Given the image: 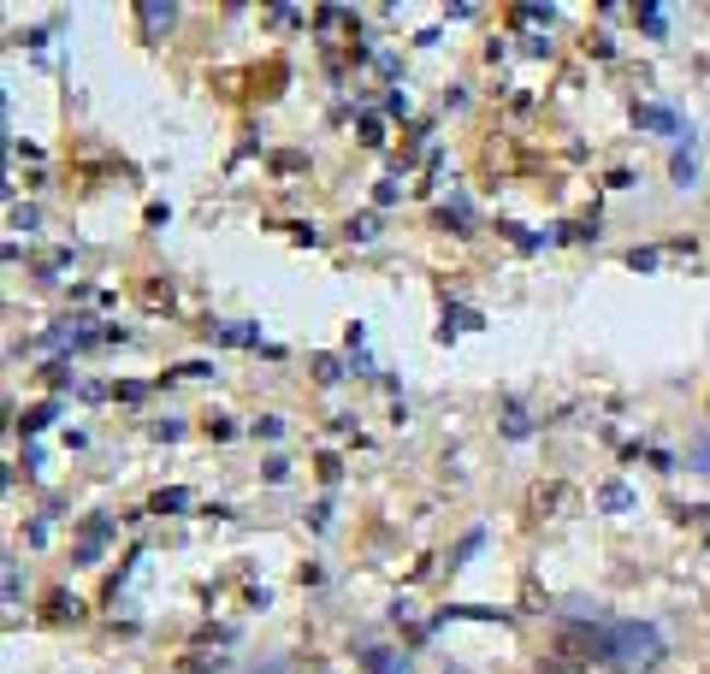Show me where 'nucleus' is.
I'll list each match as a JSON object with an SVG mask.
<instances>
[{"mask_svg": "<svg viewBox=\"0 0 710 674\" xmlns=\"http://www.w3.org/2000/svg\"><path fill=\"white\" fill-rule=\"evenodd\" d=\"M284 83H291V66H284L279 54H267V60H255L243 71H213V95H220V101H243V107H267V101H279Z\"/></svg>", "mask_w": 710, "mask_h": 674, "instance_id": "f257e3e1", "label": "nucleus"}, {"mask_svg": "<svg viewBox=\"0 0 710 674\" xmlns=\"http://www.w3.org/2000/svg\"><path fill=\"white\" fill-rule=\"evenodd\" d=\"M314 42H321V54H326V71H338V78L356 66V54H361L356 19H350V12H338V7L321 12V31H314Z\"/></svg>", "mask_w": 710, "mask_h": 674, "instance_id": "f03ea898", "label": "nucleus"}, {"mask_svg": "<svg viewBox=\"0 0 710 674\" xmlns=\"http://www.w3.org/2000/svg\"><path fill=\"white\" fill-rule=\"evenodd\" d=\"M574 509H581V491H574L569 479H539V486L527 491V526H557V521H569Z\"/></svg>", "mask_w": 710, "mask_h": 674, "instance_id": "7ed1b4c3", "label": "nucleus"}, {"mask_svg": "<svg viewBox=\"0 0 710 674\" xmlns=\"http://www.w3.org/2000/svg\"><path fill=\"white\" fill-rule=\"evenodd\" d=\"M610 656L616 663H651L657 656V627H610Z\"/></svg>", "mask_w": 710, "mask_h": 674, "instance_id": "20e7f679", "label": "nucleus"}, {"mask_svg": "<svg viewBox=\"0 0 710 674\" xmlns=\"http://www.w3.org/2000/svg\"><path fill=\"white\" fill-rule=\"evenodd\" d=\"M137 302H142V307H154V314H166V307L178 302V297H172L166 278H142V284H137Z\"/></svg>", "mask_w": 710, "mask_h": 674, "instance_id": "39448f33", "label": "nucleus"}, {"mask_svg": "<svg viewBox=\"0 0 710 674\" xmlns=\"http://www.w3.org/2000/svg\"><path fill=\"white\" fill-rule=\"evenodd\" d=\"M66 615H78V604H66V592H48V604H42V621H54V627H60Z\"/></svg>", "mask_w": 710, "mask_h": 674, "instance_id": "423d86ee", "label": "nucleus"}, {"mask_svg": "<svg viewBox=\"0 0 710 674\" xmlns=\"http://www.w3.org/2000/svg\"><path fill=\"white\" fill-rule=\"evenodd\" d=\"M361 663H368L373 674H403V669H397V663H391V656H385V651H361Z\"/></svg>", "mask_w": 710, "mask_h": 674, "instance_id": "0eeeda50", "label": "nucleus"}, {"mask_svg": "<svg viewBox=\"0 0 710 674\" xmlns=\"http://www.w3.org/2000/svg\"><path fill=\"white\" fill-rule=\"evenodd\" d=\"M142 24H172V7H137Z\"/></svg>", "mask_w": 710, "mask_h": 674, "instance_id": "6e6552de", "label": "nucleus"}, {"mask_svg": "<svg viewBox=\"0 0 710 674\" xmlns=\"http://www.w3.org/2000/svg\"><path fill=\"white\" fill-rule=\"evenodd\" d=\"M705 674H710V669H705Z\"/></svg>", "mask_w": 710, "mask_h": 674, "instance_id": "1a4fd4ad", "label": "nucleus"}]
</instances>
